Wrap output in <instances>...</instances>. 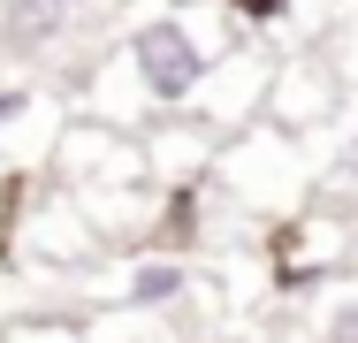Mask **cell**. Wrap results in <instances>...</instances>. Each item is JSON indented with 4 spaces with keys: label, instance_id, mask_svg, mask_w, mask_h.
<instances>
[{
    "label": "cell",
    "instance_id": "3957f363",
    "mask_svg": "<svg viewBox=\"0 0 358 343\" xmlns=\"http://www.w3.org/2000/svg\"><path fill=\"white\" fill-rule=\"evenodd\" d=\"M54 176L69 191H130V183H152V160H145V137L130 122L76 115L54 137Z\"/></svg>",
    "mask_w": 358,
    "mask_h": 343
},
{
    "label": "cell",
    "instance_id": "277c9868",
    "mask_svg": "<svg viewBox=\"0 0 358 343\" xmlns=\"http://www.w3.org/2000/svg\"><path fill=\"white\" fill-rule=\"evenodd\" d=\"M343 69L328 62V54H289V62H275V92H267V122H282V130L313 137L328 130L336 115H343Z\"/></svg>",
    "mask_w": 358,
    "mask_h": 343
},
{
    "label": "cell",
    "instance_id": "8992f818",
    "mask_svg": "<svg viewBox=\"0 0 358 343\" xmlns=\"http://www.w3.org/2000/svg\"><path fill=\"white\" fill-rule=\"evenodd\" d=\"M69 31H76V0H0V46L15 62L54 54Z\"/></svg>",
    "mask_w": 358,
    "mask_h": 343
},
{
    "label": "cell",
    "instance_id": "52a82bcc",
    "mask_svg": "<svg viewBox=\"0 0 358 343\" xmlns=\"http://www.w3.org/2000/svg\"><path fill=\"white\" fill-rule=\"evenodd\" d=\"M191 290V267L183 260H138V267L122 274V298L130 305H168V298H183Z\"/></svg>",
    "mask_w": 358,
    "mask_h": 343
},
{
    "label": "cell",
    "instance_id": "30bf717a",
    "mask_svg": "<svg viewBox=\"0 0 358 343\" xmlns=\"http://www.w3.org/2000/svg\"><path fill=\"white\" fill-rule=\"evenodd\" d=\"M8 343H92V336H76V328H62V321H38V328H15Z\"/></svg>",
    "mask_w": 358,
    "mask_h": 343
},
{
    "label": "cell",
    "instance_id": "ba28073f",
    "mask_svg": "<svg viewBox=\"0 0 358 343\" xmlns=\"http://www.w3.org/2000/svg\"><path fill=\"white\" fill-rule=\"evenodd\" d=\"M46 107H54V99H46L38 84H23V76H15V84H0V137L23 130V122H38Z\"/></svg>",
    "mask_w": 358,
    "mask_h": 343
},
{
    "label": "cell",
    "instance_id": "8fae6325",
    "mask_svg": "<svg viewBox=\"0 0 358 343\" xmlns=\"http://www.w3.org/2000/svg\"><path fill=\"white\" fill-rule=\"evenodd\" d=\"M343 206H351V214H358V168H351V183H343Z\"/></svg>",
    "mask_w": 358,
    "mask_h": 343
},
{
    "label": "cell",
    "instance_id": "9c48e42d",
    "mask_svg": "<svg viewBox=\"0 0 358 343\" xmlns=\"http://www.w3.org/2000/svg\"><path fill=\"white\" fill-rule=\"evenodd\" d=\"M328 62L343 69V84H351V92H358V23H351V31H343V38H336V46H328Z\"/></svg>",
    "mask_w": 358,
    "mask_h": 343
},
{
    "label": "cell",
    "instance_id": "6da1fadb",
    "mask_svg": "<svg viewBox=\"0 0 358 343\" xmlns=\"http://www.w3.org/2000/svg\"><path fill=\"white\" fill-rule=\"evenodd\" d=\"M229 46H244L236 23H206L199 8H152L122 31V46L92 69L84 84V115L99 122H160V115H191L206 76L221 69Z\"/></svg>",
    "mask_w": 358,
    "mask_h": 343
},
{
    "label": "cell",
    "instance_id": "7a4b0ae2",
    "mask_svg": "<svg viewBox=\"0 0 358 343\" xmlns=\"http://www.w3.org/2000/svg\"><path fill=\"white\" fill-rule=\"evenodd\" d=\"M313 183V137L282 130V122H244L236 137H221L214 160V191L252 214H282V206L305 199Z\"/></svg>",
    "mask_w": 358,
    "mask_h": 343
},
{
    "label": "cell",
    "instance_id": "5b68a950",
    "mask_svg": "<svg viewBox=\"0 0 358 343\" xmlns=\"http://www.w3.org/2000/svg\"><path fill=\"white\" fill-rule=\"evenodd\" d=\"M145 160H152V183H206L221 160V130L206 115H160L145 122Z\"/></svg>",
    "mask_w": 358,
    "mask_h": 343
}]
</instances>
